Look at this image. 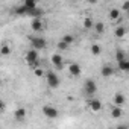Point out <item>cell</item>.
I'll list each match as a JSON object with an SVG mask.
<instances>
[{"label":"cell","instance_id":"obj_1","mask_svg":"<svg viewBox=\"0 0 129 129\" xmlns=\"http://www.w3.org/2000/svg\"><path fill=\"white\" fill-rule=\"evenodd\" d=\"M26 61H27V64L30 67H34V69H40L38 66H40V62H38V52L35 50V49H32V50H29L27 53H26Z\"/></svg>","mask_w":129,"mask_h":129},{"label":"cell","instance_id":"obj_2","mask_svg":"<svg viewBox=\"0 0 129 129\" xmlns=\"http://www.w3.org/2000/svg\"><path fill=\"white\" fill-rule=\"evenodd\" d=\"M84 90H85V94L93 96V94L97 91V85H96V82H94L93 79H87L85 84H84Z\"/></svg>","mask_w":129,"mask_h":129},{"label":"cell","instance_id":"obj_3","mask_svg":"<svg viewBox=\"0 0 129 129\" xmlns=\"http://www.w3.org/2000/svg\"><path fill=\"white\" fill-rule=\"evenodd\" d=\"M30 43H32L35 50H40V49L46 47V40L41 38V37H30Z\"/></svg>","mask_w":129,"mask_h":129},{"label":"cell","instance_id":"obj_4","mask_svg":"<svg viewBox=\"0 0 129 129\" xmlns=\"http://www.w3.org/2000/svg\"><path fill=\"white\" fill-rule=\"evenodd\" d=\"M46 79H47V85H49L50 88H56V87L59 85L58 76H56L55 73H52V72H49V73L46 75Z\"/></svg>","mask_w":129,"mask_h":129},{"label":"cell","instance_id":"obj_5","mask_svg":"<svg viewBox=\"0 0 129 129\" xmlns=\"http://www.w3.org/2000/svg\"><path fill=\"white\" fill-rule=\"evenodd\" d=\"M43 114H44L47 118H55V117L58 115V111H56V108L52 106V105H44V106H43Z\"/></svg>","mask_w":129,"mask_h":129},{"label":"cell","instance_id":"obj_6","mask_svg":"<svg viewBox=\"0 0 129 129\" xmlns=\"http://www.w3.org/2000/svg\"><path fill=\"white\" fill-rule=\"evenodd\" d=\"M62 61H64V59H62V56H61L59 53H55V55L52 56V62H53V66H55L58 70L62 69Z\"/></svg>","mask_w":129,"mask_h":129},{"label":"cell","instance_id":"obj_7","mask_svg":"<svg viewBox=\"0 0 129 129\" xmlns=\"http://www.w3.org/2000/svg\"><path fill=\"white\" fill-rule=\"evenodd\" d=\"M121 115H123L121 106H112V108H111V117H112V118H120Z\"/></svg>","mask_w":129,"mask_h":129},{"label":"cell","instance_id":"obj_8","mask_svg":"<svg viewBox=\"0 0 129 129\" xmlns=\"http://www.w3.org/2000/svg\"><path fill=\"white\" fill-rule=\"evenodd\" d=\"M90 108H91V111L97 112V111H100V109H102V102H100V100H97V99H93V100L90 102Z\"/></svg>","mask_w":129,"mask_h":129},{"label":"cell","instance_id":"obj_9","mask_svg":"<svg viewBox=\"0 0 129 129\" xmlns=\"http://www.w3.org/2000/svg\"><path fill=\"white\" fill-rule=\"evenodd\" d=\"M100 73H102L103 78H108V76H112V75H114V69H112L111 66H105Z\"/></svg>","mask_w":129,"mask_h":129},{"label":"cell","instance_id":"obj_10","mask_svg":"<svg viewBox=\"0 0 129 129\" xmlns=\"http://www.w3.org/2000/svg\"><path fill=\"white\" fill-rule=\"evenodd\" d=\"M23 5H24V6L27 8L29 14H30V12H32L34 9H37V8H38V6H37V2H34V0H26V2H24Z\"/></svg>","mask_w":129,"mask_h":129},{"label":"cell","instance_id":"obj_11","mask_svg":"<svg viewBox=\"0 0 129 129\" xmlns=\"http://www.w3.org/2000/svg\"><path fill=\"white\" fill-rule=\"evenodd\" d=\"M32 29L37 30V32L41 30V29H43V21H41L40 18H34V20H32Z\"/></svg>","mask_w":129,"mask_h":129},{"label":"cell","instance_id":"obj_12","mask_svg":"<svg viewBox=\"0 0 129 129\" xmlns=\"http://www.w3.org/2000/svg\"><path fill=\"white\" fill-rule=\"evenodd\" d=\"M114 102H115V106H121V105L124 103V96H123L121 93H117V94L114 96Z\"/></svg>","mask_w":129,"mask_h":129},{"label":"cell","instance_id":"obj_13","mask_svg":"<svg viewBox=\"0 0 129 129\" xmlns=\"http://www.w3.org/2000/svg\"><path fill=\"white\" fill-rule=\"evenodd\" d=\"M15 118L17 120H23L24 117H26V109L24 108H18V109H15Z\"/></svg>","mask_w":129,"mask_h":129},{"label":"cell","instance_id":"obj_14","mask_svg":"<svg viewBox=\"0 0 129 129\" xmlns=\"http://www.w3.org/2000/svg\"><path fill=\"white\" fill-rule=\"evenodd\" d=\"M70 73L73 76H79L81 75V67L78 66V64H70Z\"/></svg>","mask_w":129,"mask_h":129},{"label":"cell","instance_id":"obj_15","mask_svg":"<svg viewBox=\"0 0 129 129\" xmlns=\"http://www.w3.org/2000/svg\"><path fill=\"white\" fill-rule=\"evenodd\" d=\"M118 17H120V9L114 8V9L109 11V20H117Z\"/></svg>","mask_w":129,"mask_h":129},{"label":"cell","instance_id":"obj_16","mask_svg":"<svg viewBox=\"0 0 129 129\" xmlns=\"http://www.w3.org/2000/svg\"><path fill=\"white\" fill-rule=\"evenodd\" d=\"M118 69L120 70H123V72H129V61H121V62H118Z\"/></svg>","mask_w":129,"mask_h":129},{"label":"cell","instance_id":"obj_17","mask_svg":"<svg viewBox=\"0 0 129 129\" xmlns=\"http://www.w3.org/2000/svg\"><path fill=\"white\" fill-rule=\"evenodd\" d=\"M94 29H96V32H97V34H103L105 26H103V23H102V21H97V23L94 24Z\"/></svg>","mask_w":129,"mask_h":129},{"label":"cell","instance_id":"obj_18","mask_svg":"<svg viewBox=\"0 0 129 129\" xmlns=\"http://www.w3.org/2000/svg\"><path fill=\"white\" fill-rule=\"evenodd\" d=\"M124 34H126V29H124L123 26H118V27L115 29V37H117V38H121Z\"/></svg>","mask_w":129,"mask_h":129},{"label":"cell","instance_id":"obj_19","mask_svg":"<svg viewBox=\"0 0 129 129\" xmlns=\"http://www.w3.org/2000/svg\"><path fill=\"white\" fill-rule=\"evenodd\" d=\"M62 41H64V43H67V44L70 46V44L75 41V38H73L72 35H69V34H67V35H64V37H62Z\"/></svg>","mask_w":129,"mask_h":129},{"label":"cell","instance_id":"obj_20","mask_svg":"<svg viewBox=\"0 0 129 129\" xmlns=\"http://www.w3.org/2000/svg\"><path fill=\"white\" fill-rule=\"evenodd\" d=\"M91 53L93 55H99L100 53V46L99 44H93L91 46Z\"/></svg>","mask_w":129,"mask_h":129},{"label":"cell","instance_id":"obj_21","mask_svg":"<svg viewBox=\"0 0 129 129\" xmlns=\"http://www.w3.org/2000/svg\"><path fill=\"white\" fill-rule=\"evenodd\" d=\"M91 26H93V20H91V18H85V20H84V27H85V29H90Z\"/></svg>","mask_w":129,"mask_h":129},{"label":"cell","instance_id":"obj_22","mask_svg":"<svg viewBox=\"0 0 129 129\" xmlns=\"http://www.w3.org/2000/svg\"><path fill=\"white\" fill-rule=\"evenodd\" d=\"M58 49H61V50H67V49H69V44H67V43H64V41L61 40V41L58 43Z\"/></svg>","mask_w":129,"mask_h":129},{"label":"cell","instance_id":"obj_23","mask_svg":"<svg viewBox=\"0 0 129 129\" xmlns=\"http://www.w3.org/2000/svg\"><path fill=\"white\" fill-rule=\"evenodd\" d=\"M9 52H11V49H9V47H8L6 44H5V46L2 47V50H0V53H2L3 56H6V55H9Z\"/></svg>","mask_w":129,"mask_h":129},{"label":"cell","instance_id":"obj_24","mask_svg":"<svg viewBox=\"0 0 129 129\" xmlns=\"http://www.w3.org/2000/svg\"><path fill=\"white\" fill-rule=\"evenodd\" d=\"M124 61V53L121 50H117V62H121Z\"/></svg>","mask_w":129,"mask_h":129},{"label":"cell","instance_id":"obj_25","mask_svg":"<svg viewBox=\"0 0 129 129\" xmlns=\"http://www.w3.org/2000/svg\"><path fill=\"white\" fill-rule=\"evenodd\" d=\"M44 75V72L41 70V69H35V76H38V78H41Z\"/></svg>","mask_w":129,"mask_h":129},{"label":"cell","instance_id":"obj_26","mask_svg":"<svg viewBox=\"0 0 129 129\" xmlns=\"http://www.w3.org/2000/svg\"><path fill=\"white\" fill-rule=\"evenodd\" d=\"M121 9H123V11H129V2H124V3L121 5Z\"/></svg>","mask_w":129,"mask_h":129},{"label":"cell","instance_id":"obj_27","mask_svg":"<svg viewBox=\"0 0 129 129\" xmlns=\"http://www.w3.org/2000/svg\"><path fill=\"white\" fill-rule=\"evenodd\" d=\"M117 129H127V127H126V126H118Z\"/></svg>","mask_w":129,"mask_h":129}]
</instances>
